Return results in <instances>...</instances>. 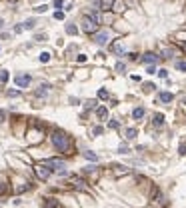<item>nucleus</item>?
Instances as JSON below:
<instances>
[{"mask_svg": "<svg viewBox=\"0 0 186 208\" xmlns=\"http://www.w3.org/2000/svg\"><path fill=\"white\" fill-rule=\"evenodd\" d=\"M52 144H54V148H58V152H62V154H68L70 152V136L66 134V132H62V130H54L52 132Z\"/></svg>", "mask_w": 186, "mask_h": 208, "instance_id": "nucleus-1", "label": "nucleus"}, {"mask_svg": "<svg viewBox=\"0 0 186 208\" xmlns=\"http://www.w3.org/2000/svg\"><path fill=\"white\" fill-rule=\"evenodd\" d=\"M2 190H4V186H2V184H0V192H2Z\"/></svg>", "mask_w": 186, "mask_h": 208, "instance_id": "nucleus-43", "label": "nucleus"}, {"mask_svg": "<svg viewBox=\"0 0 186 208\" xmlns=\"http://www.w3.org/2000/svg\"><path fill=\"white\" fill-rule=\"evenodd\" d=\"M144 114H146V110H144L142 106H136V108H134V110H132V116H134V118H136V120H138V118H142Z\"/></svg>", "mask_w": 186, "mask_h": 208, "instance_id": "nucleus-12", "label": "nucleus"}, {"mask_svg": "<svg viewBox=\"0 0 186 208\" xmlns=\"http://www.w3.org/2000/svg\"><path fill=\"white\" fill-rule=\"evenodd\" d=\"M58 206V202H56L54 198H46V204H44V208H56Z\"/></svg>", "mask_w": 186, "mask_h": 208, "instance_id": "nucleus-16", "label": "nucleus"}, {"mask_svg": "<svg viewBox=\"0 0 186 208\" xmlns=\"http://www.w3.org/2000/svg\"><path fill=\"white\" fill-rule=\"evenodd\" d=\"M34 24H36L34 20H26V22L22 24V28H28V30H30V28H34Z\"/></svg>", "mask_w": 186, "mask_h": 208, "instance_id": "nucleus-23", "label": "nucleus"}, {"mask_svg": "<svg viewBox=\"0 0 186 208\" xmlns=\"http://www.w3.org/2000/svg\"><path fill=\"white\" fill-rule=\"evenodd\" d=\"M176 68L182 70V72H186V62H178V64H176Z\"/></svg>", "mask_w": 186, "mask_h": 208, "instance_id": "nucleus-30", "label": "nucleus"}, {"mask_svg": "<svg viewBox=\"0 0 186 208\" xmlns=\"http://www.w3.org/2000/svg\"><path fill=\"white\" fill-rule=\"evenodd\" d=\"M46 166H48L50 170H58V172L66 168L64 160H58V158H50V160H46Z\"/></svg>", "mask_w": 186, "mask_h": 208, "instance_id": "nucleus-4", "label": "nucleus"}, {"mask_svg": "<svg viewBox=\"0 0 186 208\" xmlns=\"http://www.w3.org/2000/svg\"><path fill=\"white\" fill-rule=\"evenodd\" d=\"M8 78H10L8 70H0V82H8Z\"/></svg>", "mask_w": 186, "mask_h": 208, "instance_id": "nucleus-19", "label": "nucleus"}, {"mask_svg": "<svg viewBox=\"0 0 186 208\" xmlns=\"http://www.w3.org/2000/svg\"><path fill=\"white\" fill-rule=\"evenodd\" d=\"M158 98H160V102H172V100H174L172 92H160V94H158Z\"/></svg>", "mask_w": 186, "mask_h": 208, "instance_id": "nucleus-10", "label": "nucleus"}, {"mask_svg": "<svg viewBox=\"0 0 186 208\" xmlns=\"http://www.w3.org/2000/svg\"><path fill=\"white\" fill-rule=\"evenodd\" d=\"M14 82H16V86H20V88H26V86L32 82V76H30V74H18V76L14 78Z\"/></svg>", "mask_w": 186, "mask_h": 208, "instance_id": "nucleus-5", "label": "nucleus"}, {"mask_svg": "<svg viewBox=\"0 0 186 208\" xmlns=\"http://www.w3.org/2000/svg\"><path fill=\"white\" fill-rule=\"evenodd\" d=\"M94 42H96L98 46H104L106 42H110V32L108 30H100V32H96V34H94Z\"/></svg>", "mask_w": 186, "mask_h": 208, "instance_id": "nucleus-3", "label": "nucleus"}, {"mask_svg": "<svg viewBox=\"0 0 186 208\" xmlns=\"http://www.w3.org/2000/svg\"><path fill=\"white\" fill-rule=\"evenodd\" d=\"M98 98H102V100H104V98H108V92H106L104 88H100V90H98Z\"/></svg>", "mask_w": 186, "mask_h": 208, "instance_id": "nucleus-25", "label": "nucleus"}, {"mask_svg": "<svg viewBox=\"0 0 186 208\" xmlns=\"http://www.w3.org/2000/svg\"><path fill=\"white\" fill-rule=\"evenodd\" d=\"M112 10H116V12L124 10V2H122V0H116V2L112 4Z\"/></svg>", "mask_w": 186, "mask_h": 208, "instance_id": "nucleus-15", "label": "nucleus"}, {"mask_svg": "<svg viewBox=\"0 0 186 208\" xmlns=\"http://www.w3.org/2000/svg\"><path fill=\"white\" fill-rule=\"evenodd\" d=\"M162 56H164V58H170V56H172V50L164 48V50H162Z\"/></svg>", "mask_w": 186, "mask_h": 208, "instance_id": "nucleus-29", "label": "nucleus"}, {"mask_svg": "<svg viewBox=\"0 0 186 208\" xmlns=\"http://www.w3.org/2000/svg\"><path fill=\"white\" fill-rule=\"evenodd\" d=\"M86 18H90V20H92L94 24H100V22H102V16H100V12H98V10H90V12L86 14Z\"/></svg>", "mask_w": 186, "mask_h": 208, "instance_id": "nucleus-8", "label": "nucleus"}, {"mask_svg": "<svg viewBox=\"0 0 186 208\" xmlns=\"http://www.w3.org/2000/svg\"><path fill=\"white\" fill-rule=\"evenodd\" d=\"M92 132H94L96 136H98V134H102V126H96V128H94V130H92Z\"/></svg>", "mask_w": 186, "mask_h": 208, "instance_id": "nucleus-33", "label": "nucleus"}, {"mask_svg": "<svg viewBox=\"0 0 186 208\" xmlns=\"http://www.w3.org/2000/svg\"><path fill=\"white\" fill-rule=\"evenodd\" d=\"M156 60H158V56L152 54V52H146V54L140 58V62H144V64H152V62H156Z\"/></svg>", "mask_w": 186, "mask_h": 208, "instance_id": "nucleus-9", "label": "nucleus"}, {"mask_svg": "<svg viewBox=\"0 0 186 208\" xmlns=\"http://www.w3.org/2000/svg\"><path fill=\"white\" fill-rule=\"evenodd\" d=\"M124 70H126V64H124V62H118V64H116V72H124Z\"/></svg>", "mask_w": 186, "mask_h": 208, "instance_id": "nucleus-24", "label": "nucleus"}, {"mask_svg": "<svg viewBox=\"0 0 186 208\" xmlns=\"http://www.w3.org/2000/svg\"><path fill=\"white\" fill-rule=\"evenodd\" d=\"M96 28H98V24H94L90 18H86V16H84V20H82V30H84V32H88V34H92V32H96Z\"/></svg>", "mask_w": 186, "mask_h": 208, "instance_id": "nucleus-6", "label": "nucleus"}, {"mask_svg": "<svg viewBox=\"0 0 186 208\" xmlns=\"http://www.w3.org/2000/svg\"><path fill=\"white\" fill-rule=\"evenodd\" d=\"M76 60H78V62H86V56H84V54H78Z\"/></svg>", "mask_w": 186, "mask_h": 208, "instance_id": "nucleus-35", "label": "nucleus"}, {"mask_svg": "<svg viewBox=\"0 0 186 208\" xmlns=\"http://www.w3.org/2000/svg\"><path fill=\"white\" fill-rule=\"evenodd\" d=\"M158 76L160 78H168V70H158Z\"/></svg>", "mask_w": 186, "mask_h": 208, "instance_id": "nucleus-31", "label": "nucleus"}, {"mask_svg": "<svg viewBox=\"0 0 186 208\" xmlns=\"http://www.w3.org/2000/svg\"><path fill=\"white\" fill-rule=\"evenodd\" d=\"M0 122H4V112L0 110Z\"/></svg>", "mask_w": 186, "mask_h": 208, "instance_id": "nucleus-41", "label": "nucleus"}, {"mask_svg": "<svg viewBox=\"0 0 186 208\" xmlns=\"http://www.w3.org/2000/svg\"><path fill=\"white\" fill-rule=\"evenodd\" d=\"M112 50H114V52H116V54H124V50H126V48H124V42H114V44H112Z\"/></svg>", "mask_w": 186, "mask_h": 208, "instance_id": "nucleus-11", "label": "nucleus"}, {"mask_svg": "<svg viewBox=\"0 0 186 208\" xmlns=\"http://www.w3.org/2000/svg\"><path fill=\"white\" fill-rule=\"evenodd\" d=\"M48 88H50L48 84H42V86H40V90H38V92H36V94H38V96H44V94L48 92Z\"/></svg>", "mask_w": 186, "mask_h": 208, "instance_id": "nucleus-22", "label": "nucleus"}, {"mask_svg": "<svg viewBox=\"0 0 186 208\" xmlns=\"http://www.w3.org/2000/svg\"><path fill=\"white\" fill-rule=\"evenodd\" d=\"M54 18H56V20H62V18H64V12H62V10H56L54 12Z\"/></svg>", "mask_w": 186, "mask_h": 208, "instance_id": "nucleus-27", "label": "nucleus"}, {"mask_svg": "<svg viewBox=\"0 0 186 208\" xmlns=\"http://www.w3.org/2000/svg\"><path fill=\"white\" fill-rule=\"evenodd\" d=\"M18 94H20L18 90H8V96H12V98H14V96H18Z\"/></svg>", "mask_w": 186, "mask_h": 208, "instance_id": "nucleus-34", "label": "nucleus"}, {"mask_svg": "<svg viewBox=\"0 0 186 208\" xmlns=\"http://www.w3.org/2000/svg\"><path fill=\"white\" fill-rule=\"evenodd\" d=\"M180 154H182V156L186 154V146H180Z\"/></svg>", "mask_w": 186, "mask_h": 208, "instance_id": "nucleus-40", "label": "nucleus"}, {"mask_svg": "<svg viewBox=\"0 0 186 208\" xmlns=\"http://www.w3.org/2000/svg\"><path fill=\"white\" fill-rule=\"evenodd\" d=\"M24 28H22V24H18V26H14V32H22Z\"/></svg>", "mask_w": 186, "mask_h": 208, "instance_id": "nucleus-37", "label": "nucleus"}, {"mask_svg": "<svg viewBox=\"0 0 186 208\" xmlns=\"http://www.w3.org/2000/svg\"><path fill=\"white\" fill-rule=\"evenodd\" d=\"M84 108H96V100H86Z\"/></svg>", "mask_w": 186, "mask_h": 208, "instance_id": "nucleus-26", "label": "nucleus"}, {"mask_svg": "<svg viewBox=\"0 0 186 208\" xmlns=\"http://www.w3.org/2000/svg\"><path fill=\"white\" fill-rule=\"evenodd\" d=\"M34 172H36V176H38L40 180H48L50 174H52V170H50L46 164H36V166H34Z\"/></svg>", "mask_w": 186, "mask_h": 208, "instance_id": "nucleus-2", "label": "nucleus"}, {"mask_svg": "<svg viewBox=\"0 0 186 208\" xmlns=\"http://www.w3.org/2000/svg\"><path fill=\"white\" fill-rule=\"evenodd\" d=\"M36 40H40V42H42V40H46V34H38V36H36Z\"/></svg>", "mask_w": 186, "mask_h": 208, "instance_id": "nucleus-38", "label": "nucleus"}, {"mask_svg": "<svg viewBox=\"0 0 186 208\" xmlns=\"http://www.w3.org/2000/svg\"><path fill=\"white\" fill-rule=\"evenodd\" d=\"M164 124V116L160 114V112H156L154 114V126H162Z\"/></svg>", "mask_w": 186, "mask_h": 208, "instance_id": "nucleus-14", "label": "nucleus"}, {"mask_svg": "<svg viewBox=\"0 0 186 208\" xmlns=\"http://www.w3.org/2000/svg\"><path fill=\"white\" fill-rule=\"evenodd\" d=\"M84 158H88V160H92V162H96V160H98V156H96L94 152H90V150L84 152Z\"/></svg>", "mask_w": 186, "mask_h": 208, "instance_id": "nucleus-20", "label": "nucleus"}, {"mask_svg": "<svg viewBox=\"0 0 186 208\" xmlns=\"http://www.w3.org/2000/svg\"><path fill=\"white\" fill-rule=\"evenodd\" d=\"M66 32H68V34H78V28L74 24H66Z\"/></svg>", "mask_w": 186, "mask_h": 208, "instance_id": "nucleus-18", "label": "nucleus"}, {"mask_svg": "<svg viewBox=\"0 0 186 208\" xmlns=\"http://www.w3.org/2000/svg\"><path fill=\"white\" fill-rule=\"evenodd\" d=\"M156 72V66H148V74H154Z\"/></svg>", "mask_w": 186, "mask_h": 208, "instance_id": "nucleus-39", "label": "nucleus"}, {"mask_svg": "<svg viewBox=\"0 0 186 208\" xmlns=\"http://www.w3.org/2000/svg\"><path fill=\"white\" fill-rule=\"evenodd\" d=\"M38 60H40V62H48V60H50V52H42V54L38 56Z\"/></svg>", "mask_w": 186, "mask_h": 208, "instance_id": "nucleus-21", "label": "nucleus"}, {"mask_svg": "<svg viewBox=\"0 0 186 208\" xmlns=\"http://www.w3.org/2000/svg\"><path fill=\"white\" fill-rule=\"evenodd\" d=\"M96 116H98L100 120H104V118L108 116V110H106V106H100V108H96Z\"/></svg>", "mask_w": 186, "mask_h": 208, "instance_id": "nucleus-13", "label": "nucleus"}, {"mask_svg": "<svg viewBox=\"0 0 186 208\" xmlns=\"http://www.w3.org/2000/svg\"><path fill=\"white\" fill-rule=\"evenodd\" d=\"M136 134H138V132H136V128H128V130H126V138H128V140L136 138Z\"/></svg>", "mask_w": 186, "mask_h": 208, "instance_id": "nucleus-17", "label": "nucleus"}, {"mask_svg": "<svg viewBox=\"0 0 186 208\" xmlns=\"http://www.w3.org/2000/svg\"><path fill=\"white\" fill-rule=\"evenodd\" d=\"M34 10L38 12V14H42V12H46V10H48V6H46V4H42V6H38V8H34Z\"/></svg>", "mask_w": 186, "mask_h": 208, "instance_id": "nucleus-28", "label": "nucleus"}, {"mask_svg": "<svg viewBox=\"0 0 186 208\" xmlns=\"http://www.w3.org/2000/svg\"><path fill=\"white\" fill-rule=\"evenodd\" d=\"M112 2H114V0H96V2H94V8L106 10V8H112Z\"/></svg>", "mask_w": 186, "mask_h": 208, "instance_id": "nucleus-7", "label": "nucleus"}, {"mask_svg": "<svg viewBox=\"0 0 186 208\" xmlns=\"http://www.w3.org/2000/svg\"><path fill=\"white\" fill-rule=\"evenodd\" d=\"M118 152H122V154H126V152H128V146H120V148H118Z\"/></svg>", "mask_w": 186, "mask_h": 208, "instance_id": "nucleus-36", "label": "nucleus"}, {"mask_svg": "<svg viewBox=\"0 0 186 208\" xmlns=\"http://www.w3.org/2000/svg\"><path fill=\"white\" fill-rule=\"evenodd\" d=\"M2 26H4V20H2V18H0V30H2Z\"/></svg>", "mask_w": 186, "mask_h": 208, "instance_id": "nucleus-42", "label": "nucleus"}, {"mask_svg": "<svg viewBox=\"0 0 186 208\" xmlns=\"http://www.w3.org/2000/svg\"><path fill=\"white\" fill-rule=\"evenodd\" d=\"M64 4V0H54V8H60Z\"/></svg>", "mask_w": 186, "mask_h": 208, "instance_id": "nucleus-32", "label": "nucleus"}]
</instances>
